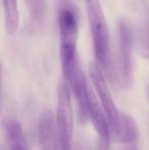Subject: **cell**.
Segmentation results:
<instances>
[{
	"label": "cell",
	"mask_w": 149,
	"mask_h": 150,
	"mask_svg": "<svg viewBox=\"0 0 149 150\" xmlns=\"http://www.w3.org/2000/svg\"><path fill=\"white\" fill-rule=\"evenodd\" d=\"M87 18L96 60L101 69L109 67V32L99 0H86Z\"/></svg>",
	"instance_id": "cell-1"
},
{
	"label": "cell",
	"mask_w": 149,
	"mask_h": 150,
	"mask_svg": "<svg viewBox=\"0 0 149 150\" xmlns=\"http://www.w3.org/2000/svg\"><path fill=\"white\" fill-rule=\"evenodd\" d=\"M58 30L60 43V61L62 71L79 60L77 52L78 16L71 6L61 7L58 13Z\"/></svg>",
	"instance_id": "cell-2"
},
{
	"label": "cell",
	"mask_w": 149,
	"mask_h": 150,
	"mask_svg": "<svg viewBox=\"0 0 149 150\" xmlns=\"http://www.w3.org/2000/svg\"><path fill=\"white\" fill-rule=\"evenodd\" d=\"M133 33L128 22L121 20L117 24V79L119 85L128 89L133 82V63H132Z\"/></svg>",
	"instance_id": "cell-3"
},
{
	"label": "cell",
	"mask_w": 149,
	"mask_h": 150,
	"mask_svg": "<svg viewBox=\"0 0 149 150\" xmlns=\"http://www.w3.org/2000/svg\"><path fill=\"white\" fill-rule=\"evenodd\" d=\"M56 128L61 150H72L74 117L71 92L66 83H61L57 91V110L55 115Z\"/></svg>",
	"instance_id": "cell-4"
},
{
	"label": "cell",
	"mask_w": 149,
	"mask_h": 150,
	"mask_svg": "<svg viewBox=\"0 0 149 150\" xmlns=\"http://www.w3.org/2000/svg\"><path fill=\"white\" fill-rule=\"evenodd\" d=\"M89 73L91 81L96 90V93H97L98 97H99L100 104H101L103 110L105 111L106 117H107L108 122H109L110 128H112L113 125L117 122V120H119L121 112L117 108V105H115L114 101H113L112 93L108 89V86L105 82V79H104L103 73H102L99 65L96 64V63H91L89 67Z\"/></svg>",
	"instance_id": "cell-5"
},
{
	"label": "cell",
	"mask_w": 149,
	"mask_h": 150,
	"mask_svg": "<svg viewBox=\"0 0 149 150\" xmlns=\"http://www.w3.org/2000/svg\"><path fill=\"white\" fill-rule=\"evenodd\" d=\"M88 113L91 120L95 132L97 134V149L107 150L110 142V125L106 117L105 111L103 110L101 104H99L95 94L90 89L89 99H88Z\"/></svg>",
	"instance_id": "cell-6"
},
{
	"label": "cell",
	"mask_w": 149,
	"mask_h": 150,
	"mask_svg": "<svg viewBox=\"0 0 149 150\" xmlns=\"http://www.w3.org/2000/svg\"><path fill=\"white\" fill-rule=\"evenodd\" d=\"M38 135L42 150H61L55 119L51 110L42 112L38 125Z\"/></svg>",
	"instance_id": "cell-7"
},
{
	"label": "cell",
	"mask_w": 149,
	"mask_h": 150,
	"mask_svg": "<svg viewBox=\"0 0 149 150\" xmlns=\"http://www.w3.org/2000/svg\"><path fill=\"white\" fill-rule=\"evenodd\" d=\"M114 140L117 142L132 144L137 142L139 138V130L135 120L127 113H121L119 120L110 128Z\"/></svg>",
	"instance_id": "cell-8"
},
{
	"label": "cell",
	"mask_w": 149,
	"mask_h": 150,
	"mask_svg": "<svg viewBox=\"0 0 149 150\" xmlns=\"http://www.w3.org/2000/svg\"><path fill=\"white\" fill-rule=\"evenodd\" d=\"M8 150H28L23 127L18 120L8 119L5 122Z\"/></svg>",
	"instance_id": "cell-9"
},
{
	"label": "cell",
	"mask_w": 149,
	"mask_h": 150,
	"mask_svg": "<svg viewBox=\"0 0 149 150\" xmlns=\"http://www.w3.org/2000/svg\"><path fill=\"white\" fill-rule=\"evenodd\" d=\"M4 12L5 29L9 35H13L20 25V9L18 0H1Z\"/></svg>",
	"instance_id": "cell-10"
},
{
	"label": "cell",
	"mask_w": 149,
	"mask_h": 150,
	"mask_svg": "<svg viewBox=\"0 0 149 150\" xmlns=\"http://www.w3.org/2000/svg\"><path fill=\"white\" fill-rule=\"evenodd\" d=\"M137 49L143 57L149 59V10L146 16L145 23L138 34Z\"/></svg>",
	"instance_id": "cell-11"
},
{
	"label": "cell",
	"mask_w": 149,
	"mask_h": 150,
	"mask_svg": "<svg viewBox=\"0 0 149 150\" xmlns=\"http://www.w3.org/2000/svg\"><path fill=\"white\" fill-rule=\"evenodd\" d=\"M30 16L35 24L43 22L45 16L46 2L45 0H27Z\"/></svg>",
	"instance_id": "cell-12"
},
{
	"label": "cell",
	"mask_w": 149,
	"mask_h": 150,
	"mask_svg": "<svg viewBox=\"0 0 149 150\" xmlns=\"http://www.w3.org/2000/svg\"><path fill=\"white\" fill-rule=\"evenodd\" d=\"M146 94H147V97H148V101H149V84L146 86Z\"/></svg>",
	"instance_id": "cell-13"
},
{
	"label": "cell",
	"mask_w": 149,
	"mask_h": 150,
	"mask_svg": "<svg viewBox=\"0 0 149 150\" xmlns=\"http://www.w3.org/2000/svg\"><path fill=\"white\" fill-rule=\"evenodd\" d=\"M127 150H138V149H136V148H130V149H127Z\"/></svg>",
	"instance_id": "cell-14"
}]
</instances>
